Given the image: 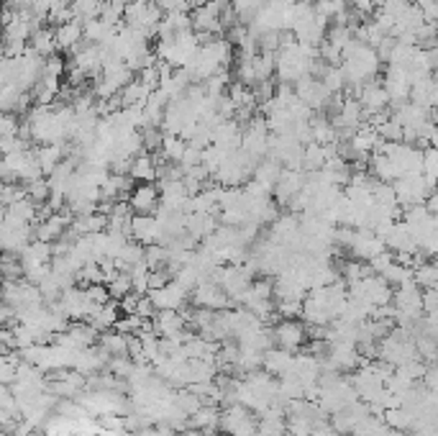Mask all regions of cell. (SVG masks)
Returning a JSON list of instances; mask_svg holds the SVG:
<instances>
[{
    "mask_svg": "<svg viewBox=\"0 0 438 436\" xmlns=\"http://www.w3.org/2000/svg\"><path fill=\"white\" fill-rule=\"evenodd\" d=\"M349 6L354 8V13L367 16V13L374 11V0H349Z\"/></svg>",
    "mask_w": 438,
    "mask_h": 436,
    "instance_id": "ffe728a7",
    "label": "cell"
},
{
    "mask_svg": "<svg viewBox=\"0 0 438 436\" xmlns=\"http://www.w3.org/2000/svg\"><path fill=\"white\" fill-rule=\"evenodd\" d=\"M420 383H423L428 390H438V362L425 364V375H423Z\"/></svg>",
    "mask_w": 438,
    "mask_h": 436,
    "instance_id": "e0dca14e",
    "label": "cell"
},
{
    "mask_svg": "<svg viewBox=\"0 0 438 436\" xmlns=\"http://www.w3.org/2000/svg\"><path fill=\"white\" fill-rule=\"evenodd\" d=\"M144 296H139V293H128L126 298H121V313H136V311H139V301H142Z\"/></svg>",
    "mask_w": 438,
    "mask_h": 436,
    "instance_id": "ac0fdd59",
    "label": "cell"
},
{
    "mask_svg": "<svg viewBox=\"0 0 438 436\" xmlns=\"http://www.w3.org/2000/svg\"><path fill=\"white\" fill-rule=\"evenodd\" d=\"M313 429H316V423L305 413H290L287 416V434L290 436H311Z\"/></svg>",
    "mask_w": 438,
    "mask_h": 436,
    "instance_id": "4fadbf2b",
    "label": "cell"
},
{
    "mask_svg": "<svg viewBox=\"0 0 438 436\" xmlns=\"http://www.w3.org/2000/svg\"><path fill=\"white\" fill-rule=\"evenodd\" d=\"M185 231L195 236V239H208L210 234L218 231V221L213 213H188V223H185Z\"/></svg>",
    "mask_w": 438,
    "mask_h": 436,
    "instance_id": "ba28073f",
    "label": "cell"
},
{
    "mask_svg": "<svg viewBox=\"0 0 438 436\" xmlns=\"http://www.w3.org/2000/svg\"><path fill=\"white\" fill-rule=\"evenodd\" d=\"M108 290H110V298H113V301H121V298H126L128 293H134V280H131L128 272H118V275L108 282Z\"/></svg>",
    "mask_w": 438,
    "mask_h": 436,
    "instance_id": "5bb4252c",
    "label": "cell"
},
{
    "mask_svg": "<svg viewBox=\"0 0 438 436\" xmlns=\"http://www.w3.org/2000/svg\"><path fill=\"white\" fill-rule=\"evenodd\" d=\"M423 177L431 182L433 188H438V149L433 147L423 152Z\"/></svg>",
    "mask_w": 438,
    "mask_h": 436,
    "instance_id": "9a60e30c",
    "label": "cell"
},
{
    "mask_svg": "<svg viewBox=\"0 0 438 436\" xmlns=\"http://www.w3.org/2000/svg\"><path fill=\"white\" fill-rule=\"evenodd\" d=\"M272 336H275V347H282L287 352H303L308 347V331H305V323H300L297 318H279V321L272 326Z\"/></svg>",
    "mask_w": 438,
    "mask_h": 436,
    "instance_id": "7a4b0ae2",
    "label": "cell"
},
{
    "mask_svg": "<svg viewBox=\"0 0 438 436\" xmlns=\"http://www.w3.org/2000/svg\"><path fill=\"white\" fill-rule=\"evenodd\" d=\"M362 108H364V113H384V108L390 106V93L384 90L382 85H377V82H367L364 87H362Z\"/></svg>",
    "mask_w": 438,
    "mask_h": 436,
    "instance_id": "52a82bcc",
    "label": "cell"
},
{
    "mask_svg": "<svg viewBox=\"0 0 438 436\" xmlns=\"http://www.w3.org/2000/svg\"><path fill=\"white\" fill-rule=\"evenodd\" d=\"M31 47H34V54H44V57H49V54L59 47V44H57V34H52V31H36Z\"/></svg>",
    "mask_w": 438,
    "mask_h": 436,
    "instance_id": "2e32d148",
    "label": "cell"
},
{
    "mask_svg": "<svg viewBox=\"0 0 438 436\" xmlns=\"http://www.w3.org/2000/svg\"><path fill=\"white\" fill-rule=\"evenodd\" d=\"M80 39H82V23L77 18L67 21V23H62V28L57 31V44H59V49L77 47Z\"/></svg>",
    "mask_w": 438,
    "mask_h": 436,
    "instance_id": "8fae6325",
    "label": "cell"
},
{
    "mask_svg": "<svg viewBox=\"0 0 438 436\" xmlns=\"http://www.w3.org/2000/svg\"><path fill=\"white\" fill-rule=\"evenodd\" d=\"M295 367V352H287L282 347H272L270 352H264V369L275 377L290 375Z\"/></svg>",
    "mask_w": 438,
    "mask_h": 436,
    "instance_id": "8992f818",
    "label": "cell"
},
{
    "mask_svg": "<svg viewBox=\"0 0 438 436\" xmlns=\"http://www.w3.org/2000/svg\"><path fill=\"white\" fill-rule=\"evenodd\" d=\"M308 185V177H305L300 169H282V174H279V180H277L275 185V195L279 198V201H295L297 195L303 193V188Z\"/></svg>",
    "mask_w": 438,
    "mask_h": 436,
    "instance_id": "5b68a950",
    "label": "cell"
},
{
    "mask_svg": "<svg viewBox=\"0 0 438 436\" xmlns=\"http://www.w3.org/2000/svg\"><path fill=\"white\" fill-rule=\"evenodd\" d=\"M311 436H344V434H338V431L333 429L330 423H321V426H316V429H313Z\"/></svg>",
    "mask_w": 438,
    "mask_h": 436,
    "instance_id": "44dd1931",
    "label": "cell"
},
{
    "mask_svg": "<svg viewBox=\"0 0 438 436\" xmlns=\"http://www.w3.org/2000/svg\"><path fill=\"white\" fill-rule=\"evenodd\" d=\"M162 190H156L151 182H142L139 188H134L128 203H131V208H134L136 216H154L162 206Z\"/></svg>",
    "mask_w": 438,
    "mask_h": 436,
    "instance_id": "3957f363",
    "label": "cell"
},
{
    "mask_svg": "<svg viewBox=\"0 0 438 436\" xmlns=\"http://www.w3.org/2000/svg\"><path fill=\"white\" fill-rule=\"evenodd\" d=\"M131 239L142 242L144 247L162 242V228H159L156 216H134L131 218Z\"/></svg>",
    "mask_w": 438,
    "mask_h": 436,
    "instance_id": "277c9868",
    "label": "cell"
},
{
    "mask_svg": "<svg viewBox=\"0 0 438 436\" xmlns=\"http://www.w3.org/2000/svg\"><path fill=\"white\" fill-rule=\"evenodd\" d=\"M159 8H164L167 13H185V8H188L190 0H156Z\"/></svg>",
    "mask_w": 438,
    "mask_h": 436,
    "instance_id": "d6986e66",
    "label": "cell"
},
{
    "mask_svg": "<svg viewBox=\"0 0 438 436\" xmlns=\"http://www.w3.org/2000/svg\"><path fill=\"white\" fill-rule=\"evenodd\" d=\"M392 185H395L398 203L403 206V211L410 208V206H423V203H428L431 193L436 190L431 182L423 177V172L403 174V177H398V180L392 182Z\"/></svg>",
    "mask_w": 438,
    "mask_h": 436,
    "instance_id": "6da1fadb",
    "label": "cell"
},
{
    "mask_svg": "<svg viewBox=\"0 0 438 436\" xmlns=\"http://www.w3.org/2000/svg\"><path fill=\"white\" fill-rule=\"evenodd\" d=\"M39 164L47 174H52L62 164V144H47L39 152Z\"/></svg>",
    "mask_w": 438,
    "mask_h": 436,
    "instance_id": "7c38bea8",
    "label": "cell"
},
{
    "mask_svg": "<svg viewBox=\"0 0 438 436\" xmlns=\"http://www.w3.org/2000/svg\"><path fill=\"white\" fill-rule=\"evenodd\" d=\"M131 177L139 182H151L159 177V162H154L149 155H139L131 162Z\"/></svg>",
    "mask_w": 438,
    "mask_h": 436,
    "instance_id": "30bf717a",
    "label": "cell"
},
{
    "mask_svg": "<svg viewBox=\"0 0 438 436\" xmlns=\"http://www.w3.org/2000/svg\"><path fill=\"white\" fill-rule=\"evenodd\" d=\"M98 344H100L110 357H128V334H123V331H118V329L103 331Z\"/></svg>",
    "mask_w": 438,
    "mask_h": 436,
    "instance_id": "9c48e42d",
    "label": "cell"
},
{
    "mask_svg": "<svg viewBox=\"0 0 438 436\" xmlns=\"http://www.w3.org/2000/svg\"><path fill=\"white\" fill-rule=\"evenodd\" d=\"M425 206H428V211H431L433 216H438V188L431 193V198H428V203H425Z\"/></svg>",
    "mask_w": 438,
    "mask_h": 436,
    "instance_id": "7402d4cb",
    "label": "cell"
}]
</instances>
